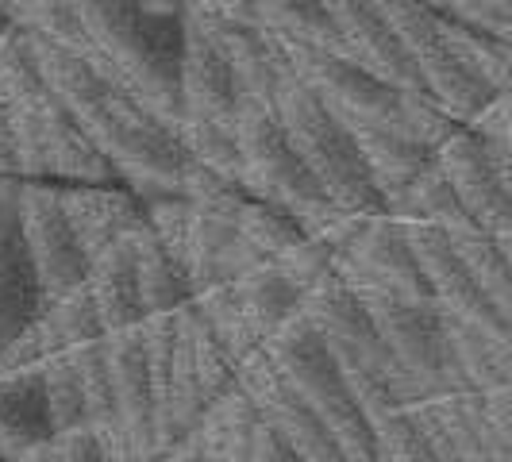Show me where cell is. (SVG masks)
Segmentation results:
<instances>
[{
  "mask_svg": "<svg viewBox=\"0 0 512 462\" xmlns=\"http://www.w3.org/2000/svg\"><path fill=\"white\" fill-rule=\"evenodd\" d=\"M39 74L51 85V93L70 108L81 131L97 143V151L116 170V181L131 189L143 205L185 197V185L193 174V162L181 147L178 131L162 124L154 112L108 85L89 58L66 47H54L31 35Z\"/></svg>",
  "mask_w": 512,
  "mask_h": 462,
  "instance_id": "obj_1",
  "label": "cell"
},
{
  "mask_svg": "<svg viewBox=\"0 0 512 462\" xmlns=\"http://www.w3.org/2000/svg\"><path fill=\"white\" fill-rule=\"evenodd\" d=\"M89 31V66L178 131L185 0H77Z\"/></svg>",
  "mask_w": 512,
  "mask_h": 462,
  "instance_id": "obj_2",
  "label": "cell"
},
{
  "mask_svg": "<svg viewBox=\"0 0 512 462\" xmlns=\"http://www.w3.org/2000/svg\"><path fill=\"white\" fill-rule=\"evenodd\" d=\"M266 355L282 370L285 382L293 385V393L328 424L347 462H382L374 424L355 401L351 385L343 378V366L335 362L328 339L316 332L312 320L305 316L289 320L282 332L266 339Z\"/></svg>",
  "mask_w": 512,
  "mask_h": 462,
  "instance_id": "obj_3",
  "label": "cell"
},
{
  "mask_svg": "<svg viewBox=\"0 0 512 462\" xmlns=\"http://www.w3.org/2000/svg\"><path fill=\"white\" fill-rule=\"evenodd\" d=\"M274 112L282 120L293 151L301 154L308 174L320 181V189L328 193V201L339 212H347V216L385 212L382 193L366 170V158H362L351 128L343 120H335L316 93H308L301 81H293L278 97Z\"/></svg>",
  "mask_w": 512,
  "mask_h": 462,
  "instance_id": "obj_4",
  "label": "cell"
},
{
  "mask_svg": "<svg viewBox=\"0 0 512 462\" xmlns=\"http://www.w3.org/2000/svg\"><path fill=\"white\" fill-rule=\"evenodd\" d=\"M235 135H239V151H243L239 189L251 201L285 208L305 231H324L332 220L343 216L320 189V181L308 174L301 154L293 151L282 120L270 104L243 101L239 116H235Z\"/></svg>",
  "mask_w": 512,
  "mask_h": 462,
  "instance_id": "obj_5",
  "label": "cell"
},
{
  "mask_svg": "<svg viewBox=\"0 0 512 462\" xmlns=\"http://www.w3.org/2000/svg\"><path fill=\"white\" fill-rule=\"evenodd\" d=\"M351 289L359 293V301L370 312L385 351L432 401L470 393L459 374V362L451 355L447 320L436 301H409V297H397L378 285H351Z\"/></svg>",
  "mask_w": 512,
  "mask_h": 462,
  "instance_id": "obj_6",
  "label": "cell"
},
{
  "mask_svg": "<svg viewBox=\"0 0 512 462\" xmlns=\"http://www.w3.org/2000/svg\"><path fill=\"white\" fill-rule=\"evenodd\" d=\"M382 8L385 16H389V24L397 27V35L405 39L412 62H416V74H420L424 89H428V97L459 128H474L501 97L466 70V62L455 54L447 31L439 24L436 8L432 4H420V0H382Z\"/></svg>",
  "mask_w": 512,
  "mask_h": 462,
  "instance_id": "obj_7",
  "label": "cell"
},
{
  "mask_svg": "<svg viewBox=\"0 0 512 462\" xmlns=\"http://www.w3.org/2000/svg\"><path fill=\"white\" fill-rule=\"evenodd\" d=\"M285 47L293 81L316 93L324 108L347 128H389L409 135V93L389 89L385 81L370 77L347 54L312 51V47Z\"/></svg>",
  "mask_w": 512,
  "mask_h": 462,
  "instance_id": "obj_8",
  "label": "cell"
},
{
  "mask_svg": "<svg viewBox=\"0 0 512 462\" xmlns=\"http://www.w3.org/2000/svg\"><path fill=\"white\" fill-rule=\"evenodd\" d=\"M151 351L154 382V424H158V455L181 447L205 420V393L193 362V320L189 305L170 316H151L143 324Z\"/></svg>",
  "mask_w": 512,
  "mask_h": 462,
  "instance_id": "obj_9",
  "label": "cell"
},
{
  "mask_svg": "<svg viewBox=\"0 0 512 462\" xmlns=\"http://www.w3.org/2000/svg\"><path fill=\"white\" fill-rule=\"evenodd\" d=\"M189 8L220 43L231 74L243 89V101L274 108L278 97L293 85V70L282 39L270 35L258 20V0H197Z\"/></svg>",
  "mask_w": 512,
  "mask_h": 462,
  "instance_id": "obj_10",
  "label": "cell"
},
{
  "mask_svg": "<svg viewBox=\"0 0 512 462\" xmlns=\"http://www.w3.org/2000/svg\"><path fill=\"white\" fill-rule=\"evenodd\" d=\"M20 231H24L27 255L35 262V278H39L47 305L89 282V258L81 251L77 231L66 216L58 181H24Z\"/></svg>",
  "mask_w": 512,
  "mask_h": 462,
  "instance_id": "obj_11",
  "label": "cell"
},
{
  "mask_svg": "<svg viewBox=\"0 0 512 462\" xmlns=\"http://www.w3.org/2000/svg\"><path fill=\"white\" fill-rule=\"evenodd\" d=\"M239 389L251 397L258 416L293 447L301 462H347L339 439L328 432V424L308 409L293 393V385L282 378V370L270 362L266 347L239 366Z\"/></svg>",
  "mask_w": 512,
  "mask_h": 462,
  "instance_id": "obj_12",
  "label": "cell"
},
{
  "mask_svg": "<svg viewBox=\"0 0 512 462\" xmlns=\"http://www.w3.org/2000/svg\"><path fill=\"white\" fill-rule=\"evenodd\" d=\"M328 8L339 24L343 54L355 66H362L366 74L385 81L397 93H428L405 39L385 16L382 0H328Z\"/></svg>",
  "mask_w": 512,
  "mask_h": 462,
  "instance_id": "obj_13",
  "label": "cell"
},
{
  "mask_svg": "<svg viewBox=\"0 0 512 462\" xmlns=\"http://www.w3.org/2000/svg\"><path fill=\"white\" fill-rule=\"evenodd\" d=\"M436 162L451 189L459 193L466 216L489 239H512V201L497 178V166L486 151V139L474 128H459L436 151Z\"/></svg>",
  "mask_w": 512,
  "mask_h": 462,
  "instance_id": "obj_14",
  "label": "cell"
},
{
  "mask_svg": "<svg viewBox=\"0 0 512 462\" xmlns=\"http://www.w3.org/2000/svg\"><path fill=\"white\" fill-rule=\"evenodd\" d=\"M24 178L0 174V351L43 316V289L20 231Z\"/></svg>",
  "mask_w": 512,
  "mask_h": 462,
  "instance_id": "obj_15",
  "label": "cell"
},
{
  "mask_svg": "<svg viewBox=\"0 0 512 462\" xmlns=\"http://www.w3.org/2000/svg\"><path fill=\"white\" fill-rule=\"evenodd\" d=\"M108 362L116 385V420L120 436L128 439L135 462H158V424H154V382H151V351L143 324L128 332H112Z\"/></svg>",
  "mask_w": 512,
  "mask_h": 462,
  "instance_id": "obj_16",
  "label": "cell"
},
{
  "mask_svg": "<svg viewBox=\"0 0 512 462\" xmlns=\"http://www.w3.org/2000/svg\"><path fill=\"white\" fill-rule=\"evenodd\" d=\"M181 108L185 120H212L235 124L243 108V89L231 74L220 43L208 35V27L185 8V62H181Z\"/></svg>",
  "mask_w": 512,
  "mask_h": 462,
  "instance_id": "obj_17",
  "label": "cell"
},
{
  "mask_svg": "<svg viewBox=\"0 0 512 462\" xmlns=\"http://www.w3.org/2000/svg\"><path fill=\"white\" fill-rule=\"evenodd\" d=\"M62 189V205L77 231V243L85 258L93 262L116 243H128L147 228V208L143 201L116 185H58Z\"/></svg>",
  "mask_w": 512,
  "mask_h": 462,
  "instance_id": "obj_18",
  "label": "cell"
},
{
  "mask_svg": "<svg viewBox=\"0 0 512 462\" xmlns=\"http://www.w3.org/2000/svg\"><path fill=\"white\" fill-rule=\"evenodd\" d=\"M54 436L58 432H54L51 401H47L39 366L0 374V459H24L27 451L51 443Z\"/></svg>",
  "mask_w": 512,
  "mask_h": 462,
  "instance_id": "obj_19",
  "label": "cell"
},
{
  "mask_svg": "<svg viewBox=\"0 0 512 462\" xmlns=\"http://www.w3.org/2000/svg\"><path fill=\"white\" fill-rule=\"evenodd\" d=\"M351 135H355L362 158H366V170L382 193L385 212L393 216V208L405 201V193L436 166V151L389 128H351Z\"/></svg>",
  "mask_w": 512,
  "mask_h": 462,
  "instance_id": "obj_20",
  "label": "cell"
},
{
  "mask_svg": "<svg viewBox=\"0 0 512 462\" xmlns=\"http://www.w3.org/2000/svg\"><path fill=\"white\" fill-rule=\"evenodd\" d=\"M89 293L101 308L104 332H128L147 324V305L139 293V266H135V243H116L104 255L89 262Z\"/></svg>",
  "mask_w": 512,
  "mask_h": 462,
  "instance_id": "obj_21",
  "label": "cell"
},
{
  "mask_svg": "<svg viewBox=\"0 0 512 462\" xmlns=\"http://www.w3.org/2000/svg\"><path fill=\"white\" fill-rule=\"evenodd\" d=\"M447 320V339H451V355L459 362V374L470 393L489 397L512 389V335H493L482 328H470L462 320Z\"/></svg>",
  "mask_w": 512,
  "mask_h": 462,
  "instance_id": "obj_22",
  "label": "cell"
},
{
  "mask_svg": "<svg viewBox=\"0 0 512 462\" xmlns=\"http://www.w3.org/2000/svg\"><path fill=\"white\" fill-rule=\"evenodd\" d=\"M258 432H262V416L251 405V397L243 389H231L224 401H216L205 412L197 439L205 462H255Z\"/></svg>",
  "mask_w": 512,
  "mask_h": 462,
  "instance_id": "obj_23",
  "label": "cell"
},
{
  "mask_svg": "<svg viewBox=\"0 0 512 462\" xmlns=\"http://www.w3.org/2000/svg\"><path fill=\"white\" fill-rule=\"evenodd\" d=\"M439 16V24L447 31V39H451V47L459 54L462 62H466V70L478 77L482 85H489L497 97H509L512 93V51L501 43V39H493L489 31H482L478 24H470V20H462L459 12L443 0V4H432Z\"/></svg>",
  "mask_w": 512,
  "mask_h": 462,
  "instance_id": "obj_24",
  "label": "cell"
},
{
  "mask_svg": "<svg viewBox=\"0 0 512 462\" xmlns=\"http://www.w3.org/2000/svg\"><path fill=\"white\" fill-rule=\"evenodd\" d=\"M258 20L289 47L343 54L339 24H335L328 0H258Z\"/></svg>",
  "mask_w": 512,
  "mask_h": 462,
  "instance_id": "obj_25",
  "label": "cell"
},
{
  "mask_svg": "<svg viewBox=\"0 0 512 462\" xmlns=\"http://www.w3.org/2000/svg\"><path fill=\"white\" fill-rule=\"evenodd\" d=\"M131 243H135L139 293H143L147 316H170V312H181V308L193 301V289H189L185 266L158 243V235L151 231V224L139 231Z\"/></svg>",
  "mask_w": 512,
  "mask_h": 462,
  "instance_id": "obj_26",
  "label": "cell"
},
{
  "mask_svg": "<svg viewBox=\"0 0 512 462\" xmlns=\"http://www.w3.org/2000/svg\"><path fill=\"white\" fill-rule=\"evenodd\" d=\"M235 293L243 301V312L247 320L255 324V332L262 335V343L274 332H282L289 320L301 316V305H305V293L285 278L274 262H262L251 274H243L235 282Z\"/></svg>",
  "mask_w": 512,
  "mask_h": 462,
  "instance_id": "obj_27",
  "label": "cell"
},
{
  "mask_svg": "<svg viewBox=\"0 0 512 462\" xmlns=\"http://www.w3.org/2000/svg\"><path fill=\"white\" fill-rule=\"evenodd\" d=\"M35 328L43 335V347L47 355L54 351H77L85 343H97L104 339V320H101V308L93 301L89 285H81L74 293L58 297L51 305H43V316L35 320Z\"/></svg>",
  "mask_w": 512,
  "mask_h": 462,
  "instance_id": "obj_28",
  "label": "cell"
},
{
  "mask_svg": "<svg viewBox=\"0 0 512 462\" xmlns=\"http://www.w3.org/2000/svg\"><path fill=\"white\" fill-rule=\"evenodd\" d=\"M393 216L401 224H412V228H439L447 235L474 231V220L466 216V208H462L459 193L451 189V181L443 178L439 162L405 193V201L393 208Z\"/></svg>",
  "mask_w": 512,
  "mask_h": 462,
  "instance_id": "obj_29",
  "label": "cell"
},
{
  "mask_svg": "<svg viewBox=\"0 0 512 462\" xmlns=\"http://www.w3.org/2000/svg\"><path fill=\"white\" fill-rule=\"evenodd\" d=\"M193 305H197L201 320L212 328V335L220 339V347L228 351V359L235 362V366H243L251 355H258V351L266 347L262 335L255 332V324L247 320L235 285H216V289H208V293H197Z\"/></svg>",
  "mask_w": 512,
  "mask_h": 462,
  "instance_id": "obj_30",
  "label": "cell"
},
{
  "mask_svg": "<svg viewBox=\"0 0 512 462\" xmlns=\"http://www.w3.org/2000/svg\"><path fill=\"white\" fill-rule=\"evenodd\" d=\"M451 243H455V251L459 258L470 266V274L478 278V285L486 289L489 305L497 308V316H501V324L509 328L512 335V266L505 251H501V243L497 239H489L486 231H462V235H451Z\"/></svg>",
  "mask_w": 512,
  "mask_h": 462,
  "instance_id": "obj_31",
  "label": "cell"
},
{
  "mask_svg": "<svg viewBox=\"0 0 512 462\" xmlns=\"http://www.w3.org/2000/svg\"><path fill=\"white\" fill-rule=\"evenodd\" d=\"M178 139L189 162L205 174L228 178L239 185L243 178V151H239V135L235 124H212V120H181Z\"/></svg>",
  "mask_w": 512,
  "mask_h": 462,
  "instance_id": "obj_32",
  "label": "cell"
},
{
  "mask_svg": "<svg viewBox=\"0 0 512 462\" xmlns=\"http://www.w3.org/2000/svg\"><path fill=\"white\" fill-rule=\"evenodd\" d=\"M12 12H16V24L24 27L27 35L77 54L89 51V31H85L77 0H16Z\"/></svg>",
  "mask_w": 512,
  "mask_h": 462,
  "instance_id": "obj_33",
  "label": "cell"
},
{
  "mask_svg": "<svg viewBox=\"0 0 512 462\" xmlns=\"http://www.w3.org/2000/svg\"><path fill=\"white\" fill-rule=\"evenodd\" d=\"M39 374H43V389H47V401H51L54 416V432H77V428H89V409H85V382H81V370H77L74 351H54L39 362Z\"/></svg>",
  "mask_w": 512,
  "mask_h": 462,
  "instance_id": "obj_34",
  "label": "cell"
},
{
  "mask_svg": "<svg viewBox=\"0 0 512 462\" xmlns=\"http://www.w3.org/2000/svg\"><path fill=\"white\" fill-rule=\"evenodd\" d=\"M235 220H239L243 243H247L255 255L266 258V262H278L285 251H293V247L308 235L285 208L266 205V201H251V197L243 201V208H239Z\"/></svg>",
  "mask_w": 512,
  "mask_h": 462,
  "instance_id": "obj_35",
  "label": "cell"
},
{
  "mask_svg": "<svg viewBox=\"0 0 512 462\" xmlns=\"http://www.w3.org/2000/svg\"><path fill=\"white\" fill-rule=\"evenodd\" d=\"M189 320H193V362H197V382L205 393V405L212 409L216 401H224L231 389H239V366L228 359V351L220 347V339L212 335L197 305L189 301Z\"/></svg>",
  "mask_w": 512,
  "mask_h": 462,
  "instance_id": "obj_36",
  "label": "cell"
},
{
  "mask_svg": "<svg viewBox=\"0 0 512 462\" xmlns=\"http://www.w3.org/2000/svg\"><path fill=\"white\" fill-rule=\"evenodd\" d=\"M374 436H378L382 462H439L432 439L412 409H397L374 420Z\"/></svg>",
  "mask_w": 512,
  "mask_h": 462,
  "instance_id": "obj_37",
  "label": "cell"
},
{
  "mask_svg": "<svg viewBox=\"0 0 512 462\" xmlns=\"http://www.w3.org/2000/svg\"><path fill=\"white\" fill-rule=\"evenodd\" d=\"M274 266H278L301 293H308L312 285H320L328 274H335V251L324 235H305V239H301L293 251H285Z\"/></svg>",
  "mask_w": 512,
  "mask_h": 462,
  "instance_id": "obj_38",
  "label": "cell"
},
{
  "mask_svg": "<svg viewBox=\"0 0 512 462\" xmlns=\"http://www.w3.org/2000/svg\"><path fill=\"white\" fill-rule=\"evenodd\" d=\"M54 462H131L128 451L104 443L93 428H77V432H62L51 439Z\"/></svg>",
  "mask_w": 512,
  "mask_h": 462,
  "instance_id": "obj_39",
  "label": "cell"
},
{
  "mask_svg": "<svg viewBox=\"0 0 512 462\" xmlns=\"http://www.w3.org/2000/svg\"><path fill=\"white\" fill-rule=\"evenodd\" d=\"M482 409H486V420L493 424V432L501 436V443L509 447V455H512V389H501V393L482 397Z\"/></svg>",
  "mask_w": 512,
  "mask_h": 462,
  "instance_id": "obj_40",
  "label": "cell"
},
{
  "mask_svg": "<svg viewBox=\"0 0 512 462\" xmlns=\"http://www.w3.org/2000/svg\"><path fill=\"white\" fill-rule=\"evenodd\" d=\"M158 462H205V451H201V439H197V432L185 439L181 447H174V451H166Z\"/></svg>",
  "mask_w": 512,
  "mask_h": 462,
  "instance_id": "obj_41",
  "label": "cell"
},
{
  "mask_svg": "<svg viewBox=\"0 0 512 462\" xmlns=\"http://www.w3.org/2000/svg\"><path fill=\"white\" fill-rule=\"evenodd\" d=\"M12 31H16V12H12L8 0H0V43H4Z\"/></svg>",
  "mask_w": 512,
  "mask_h": 462,
  "instance_id": "obj_42",
  "label": "cell"
},
{
  "mask_svg": "<svg viewBox=\"0 0 512 462\" xmlns=\"http://www.w3.org/2000/svg\"><path fill=\"white\" fill-rule=\"evenodd\" d=\"M501 243V251H505V258H509V266H512V239H497Z\"/></svg>",
  "mask_w": 512,
  "mask_h": 462,
  "instance_id": "obj_43",
  "label": "cell"
},
{
  "mask_svg": "<svg viewBox=\"0 0 512 462\" xmlns=\"http://www.w3.org/2000/svg\"><path fill=\"white\" fill-rule=\"evenodd\" d=\"M0 462H4V459H0Z\"/></svg>",
  "mask_w": 512,
  "mask_h": 462,
  "instance_id": "obj_44",
  "label": "cell"
},
{
  "mask_svg": "<svg viewBox=\"0 0 512 462\" xmlns=\"http://www.w3.org/2000/svg\"><path fill=\"white\" fill-rule=\"evenodd\" d=\"M509 97H512V93H509Z\"/></svg>",
  "mask_w": 512,
  "mask_h": 462,
  "instance_id": "obj_45",
  "label": "cell"
}]
</instances>
